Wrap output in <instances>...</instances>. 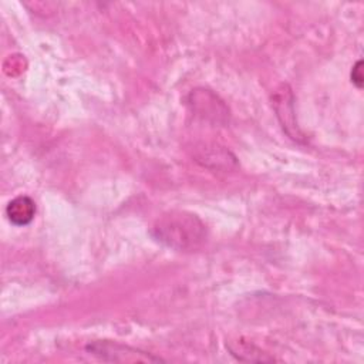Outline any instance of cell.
<instances>
[{
  "mask_svg": "<svg viewBox=\"0 0 364 364\" xmlns=\"http://www.w3.org/2000/svg\"><path fill=\"white\" fill-rule=\"evenodd\" d=\"M361 67H363V61L358 60V61L354 64L353 70H351V81L355 84L357 88H361V87H363V81H364L363 68H361Z\"/></svg>",
  "mask_w": 364,
  "mask_h": 364,
  "instance_id": "obj_5",
  "label": "cell"
},
{
  "mask_svg": "<svg viewBox=\"0 0 364 364\" xmlns=\"http://www.w3.org/2000/svg\"><path fill=\"white\" fill-rule=\"evenodd\" d=\"M273 105L277 112V117L286 129V132L290 135V128L294 129V134L297 139H300V132L297 129V125L294 124V112H293V97L291 91L287 85H282L280 90L276 91L273 98Z\"/></svg>",
  "mask_w": 364,
  "mask_h": 364,
  "instance_id": "obj_3",
  "label": "cell"
},
{
  "mask_svg": "<svg viewBox=\"0 0 364 364\" xmlns=\"http://www.w3.org/2000/svg\"><path fill=\"white\" fill-rule=\"evenodd\" d=\"M6 215L13 225L26 226L34 219L36 203L30 196L18 195L7 203Z\"/></svg>",
  "mask_w": 364,
  "mask_h": 364,
  "instance_id": "obj_4",
  "label": "cell"
},
{
  "mask_svg": "<svg viewBox=\"0 0 364 364\" xmlns=\"http://www.w3.org/2000/svg\"><path fill=\"white\" fill-rule=\"evenodd\" d=\"M151 233L158 242L175 250H195L206 240V228L202 220L193 213L181 210L158 218Z\"/></svg>",
  "mask_w": 364,
  "mask_h": 364,
  "instance_id": "obj_1",
  "label": "cell"
},
{
  "mask_svg": "<svg viewBox=\"0 0 364 364\" xmlns=\"http://www.w3.org/2000/svg\"><path fill=\"white\" fill-rule=\"evenodd\" d=\"M87 350L100 357L104 361H125V363H145V361H161L159 357H154L148 353L139 351L136 348L117 344L112 341H95L87 346Z\"/></svg>",
  "mask_w": 364,
  "mask_h": 364,
  "instance_id": "obj_2",
  "label": "cell"
}]
</instances>
